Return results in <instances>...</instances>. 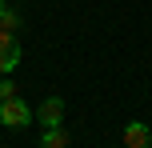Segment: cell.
<instances>
[{
    "mask_svg": "<svg viewBox=\"0 0 152 148\" xmlns=\"http://www.w3.org/2000/svg\"><path fill=\"white\" fill-rule=\"evenodd\" d=\"M0 120H4L8 128H24V124H32V108L20 96H8V100L0 104Z\"/></svg>",
    "mask_w": 152,
    "mask_h": 148,
    "instance_id": "6da1fadb",
    "label": "cell"
},
{
    "mask_svg": "<svg viewBox=\"0 0 152 148\" xmlns=\"http://www.w3.org/2000/svg\"><path fill=\"white\" fill-rule=\"evenodd\" d=\"M16 64H20V40L16 32H0V76H8Z\"/></svg>",
    "mask_w": 152,
    "mask_h": 148,
    "instance_id": "7a4b0ae2",
    "label": "cell"
},
{
    "mask_svg": "<svg viewBox=\"0 0 152 148\" xmlns=\"http://www.w3.org/2000/svg\"><path fill=\"white\" fill-rule=\"evenodd\" d=\"M36 120H40L44 128H60V120H64V100H60V96H48V100L36 108Z\"/></svg>",
    "mask_w": 152,
    "mask_h": 148,
    "instance_id": "3957f363",
    "label": "cell"
},
{
    "mask_svg": "<svg viewBox=\"0 0 152 148\" xmlns=\"http://www.w3.org/2000/svg\"><path fill=\"white\" fill-rule=\"evenodd\" d=\"M124 148H152V132H148V124L132 120V124L124 128Z\"/></svg>",
    "mask_w": 152,
    "mask_h": 148,
    "instance_id": "277c9868",
    "label": "cell"
},
{
    "mask_svg": "<svg viewBox=\"0 0 152 148\" xmlns=\"http://www.w3.org/2000/svg\"><path fill=\"white\" fill-rule=\"evenodd\" d=\"M20 28V16H16V8L8 4V0H0V32H16Z\"/></svg>",
    "mask_w": 152,
    "mask_h": 148,
    "instance_id": "5b68a950",
    "label": "cell"
},
{
    "mask_svg": "<svg viewBox=\"0 0 152 148\" xmlns=\"http://www.w3.org/2000/svg\"><path fill=\"white\" fill-rule=\"evenodd\" d=\"M40 148H68V132H64V128H44Z\"/></svg>",
    "mask_w": 152,
    "mask_h": 148,
    "instance_id": "8992f818",
    "label": "cell"
},
{
    "mask_svg": "<svg viewBox=\"0 0 152 148\" xmlns=\"http://www.w3.org/2000/svg\"><path fill=\"white\" fill-rule=\"evenodd\" d=\"M8 96H16V84H12L8 76H0V104H4Z\"/></svg>",
    "mask_w": 152,
    "mask_h": 148,
    "instance_id": "52a82bcc",
    "label": "cell"
}]
</instances>
